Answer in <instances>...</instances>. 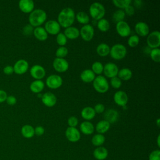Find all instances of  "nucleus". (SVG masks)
Returning a JSON list of instances; mask_svg holds the SVG:
<instances>
[{"label":"nucleus","mask_w":160,"mask_h":160,"mask_svg":"<svg viewBox=\"0 0 160 160\" xmlns=\"http://www.w3.org/2000/svg\"><path fill=\"white\" fill-rule=\"evenodd\" d=\"M30 74L36 80H41L46 75V70L39 64L33 65L30 69Z\"/></svg>","instance_id":"14"},{"label":"nucleus","mask_w":160,"mask_h":160,"mask_svg":"<svg viewBox=\"0 0 160 160\" xmlns=\"http://www.w3.org/2000/svg\"><path fill=\"white\" fill-rule=\"evenodd\" d=\"M103 117L104 119V120L108 121L109 124L114 123L117 121L119 117V113L118 111L114 109H108L104 111Z\"/></svg>","instance_id":"20"},{"label":"nucleus","mask_w":160,"mask_h":160,"mask_svg":"<svg viewBox=\"0 0 160 160\" xmlns=\"http://www.w3.org/2000/svg\"><path fill=\"white\" fill-rule=\"evenodd\" d=\"M81 115L84 119L89 121L95 117L96 112L93 108L90 106H86L81 110Z\"/></svg>","instance_id":"26"},{"label":"nucleus","mask_w":160,"mask_h":160,"mask_svg":"<svg viewBox=\"0 0 160 160\" xmlns=\"http://www.w3.org/2000/svg\"><path fill=\"white\" fill-rule=\"evenodd\" d=\"M132 76V72L131 70L128 68H124L119 70L117 76L123 81H128L131 78Z\"/></svg>","instance_id":"30"},{"label":"nucleus","mask_w":160,"mask_h":160,"mask_svg":"<svg viewBox=\"0 0 160 160\" xmlns=\"http://www.w3.org/2000/svg\"><path fill=\"white\" fill-rule=\"evenodd\" d=\"M97 26L99 30H100L102 32H106L110 28V24L108 20L104 18H102L98 21L97 22Z\"/></svg>","instance_id":"35"},{"label":"nucleus","mask_w":160,"mask_h":160,"mask_svg":"<svg viewBox=\"0 0 160 160\" xmlns=\"http://www.w3.org/2000/svg\"><path fill=\"white\" fill-rule=\"evenodd\" d=\"M67 38L62 32H59L56 35V42L60 46H64L67 43Z\"/></svg>","instance_id":"41"},{"label":"nucleus","mask_w":160,"mask_h":160,"mask_svg":"<svg viewBox=\"0 0 160 160\" xmlns=\"http://www.w3.org/2000/svg\"><path fill=\"white\" fill-rule=\"evenodd\" d=\"M105 142V137L103 134H96L94 135L91 139L92 144L97 147H99Z\"/></svg>","instance_id":"33"},{"label":"nucleus","mask_w":160,"mask_h":160,"mask_svg":"<svg viewBox=\"0 0 160 160\" xmlns=\"http://www.w3.org/2000/svg\"><path fill=\"white\" fill-rule=\"evenodd\" d=\"M109 128H110V124L105 120H101L99 121L96 124L95 127L96 131L99 134H101L106 132L109 129Z\"/></svg>","instance_id":"29"},{"label":"nucleus","mask_w":160,"mask_h":160,"mask_svg":"<svg viewBox=\"0 0 160 160\" xmlns=\"http://www.w3.org/2000/svg\"><path fill=\"white\" fill-rule=\"evenodd\" d=\"M18 6L22 12L31 13L34 10V2L32 0H20Z\"/></svg>","instance_id":"18"},{"label":"nucleus","mask_w":160,"mask_h":160,"mask_svg":"<svg viewBox=\"0 0 160 160\" xmlns=\"http://www.w3.org/2000/svg\"><path fill=\"white\" fill-rule=\"evenodd\" d=\"M68 124L69 127L76 128V126L78 124V119L75 116H71L68 119Z\"/></svg>","instance_id":"45"},{"label":"nucleus","mask_w":160,"mask_h":160,"mask_svg":"<svg viewBox=\"0 0 160 160\" xmlns=\"http://www.w3.org/2000/svg\"><path fill=\"white\" fill-rule=\"evenodd\" d=\"M94 89L99 93H104L109 89V85L106 78L102 75L96 76L92 81Z\"/></svg>","instance_id":"4"},{"label":"nucleus","mask_w":160,"mask_h":160,"mask_svg":"<svg viewBox=\"0 0 160 160\" xmlns=\"http://www.w3.org/2000/svg\"><path fill=\"white\" fill-rule=\"evenodd\" d=\"M93 109H94L96 113H99H99H102V112H104L105 106L102 103H98V104H97L94 106Z\"/></svg>","instance_id":"47"},{"label":"nucleus","mask_w":160,"mask_h":160,"mask_svg":"<svg viewBox=\"0 0 160 160\" xmlns=\"http://www.w3.org/2000/svg\"><path fill=\"white\" fill-rule=\"evenodd\" d=\"M149 160H160V151L159 149L152 151L149 156Z\"/></svg>","instance_id":"43"},{"label":"nucleus","mask_w":160,"mask_h":160,"mask_svg":"<svg viewBox=\"0 0 160 160\" xmlns=\"http://www.w3.org/2000/svg\"><path fill=\"white\" fill-rule=\"evenodd\" d=\"M21 132L24 138L29 139L34 136V128L31 125L26 124L21 128Z\"/></svg>","instance_id":"28"},{"label":"nucleus","mask_w":160,"mask_h":160,"mask_svg":"<svg viewBox=\"0 0 160 160\" xmlns=\"http://www.w3.org/2000/svg\"><path fill=\"white\" fill-rule=\"evenodd\" d=\"M6 102H7L8 104H9L10 106H14L17 102V99L15 96H14L12 95L8 96V97L6 98Z\"/></svg>","instance_id":"48"},{"label":"nucleus","mask_w":160,"mask_h":160,"mask_svg":"<svg viewBox=\"0 0 160 160\" xmlns=\"http://www.w3.org/2000/svg\"><path fill=\"white\" fill-rule=\"evenodd\" d=\"M30 90L34 93H39L44 88V82L41 80H35L29 86Z\"/></svg>","instance_id":"27"},{"label":"nucleus","mask_w":160,"mask_h":160,"mask_svg":"<svg viewBox=\"0 0 160 160\" xmlns=\"http://www.w3.org/2000/svg\"><path fill=\"white\" fill-rule=\"evenodd\" d=\"M124 11L126 15H128L129 16H132L135 13V8L133 6L130 4L124 9Z\"/></svg>","instance_id":"46"},{"label":"nucleus","mask_w":160,"mask_h":160,"mask_svg":"<svg viewBox=\"0 0 160 160\" xmlns=\"http://www.w3.org/2000/svg\"><path fill=\"white\" fill-rule=\"evenodd\" d=\"M159 121H160V119H159V118H158L157 120H156V124H157V126H158V127L160 126H159Z\"/></svg>","instance_id":"54"},{"label":"nucleus","mask_w":160,"mask_h":160,"mask_svg":"<svg viewBox=\"0 0 160 160\" xmlns=\"http://www.w3.org/2000/svg\"><path fill=\"white\" fill-rule=\"evenodd\" d=\"M74 11L71 8H63L58 16V22L60 26L67 28L71 26L75 20Z\"/></svg>","instance_id":"1"},{"label":"nucleus","mask_w":160,"mask_h":160,"mask_svg":"<svg viewBox=\"0 0 160 160\" xmlns=\"http://www.w3.org/2000/svg\"><path fill=\"white\" fill-rule=\"evenodd\" d=\"M44 128L41 126H38L34 128V134L40 136L44 133Z\"/></svg>","instance_id":"49"},{"label":"nucleus","mask_w":160,"mask_h":160,"mask_svg":"<svg viewBox=\"0 0 160 160\" xmlns=\"http://www.w3.org/2000/svg\"><path fill=\"white\" fill-rule=\"evenodd\" d=\"M134 29L136 34L142 37L146 36L149 33V28L148 25L144 22H142V21L138 22L135 24Z\"/></svg>","instance_id":"19"},{"label":"nucleus","mask_w":160,"mask_h":160,"mask_svg":"<svg viewBox=\"0 0 160 160\" xmlns=\"http://www.w3.org/2000/svg\"><path fill=\"white\" fill-rule=\"evenodd\" d=\"M80 131L84 134L90 135L94 132V126L92 122L89 121H85L80 124Z\"/></svg>","instance_id":"22"},{"label":"nucleus","mask_w":160,"mask_h":160,"mask_svg":"<svg viewBox=\"0 0 160 160\" xmlns=\"http://www.w3.org/2000/svg\"><path fill=\"white\" fill-rule=\"evenodd\" d=\"M47 18V14L42 9H34L29 15V22L32 27H39L42 24Z\"/></svg>","instance_id":"2"},{"label":"nucleus","mask_w":160,"mask_h":160,"mask_svg":"<svg viewBox=\"0 0 160 160\" xmlns=\"http://www.w3.org/2000/svg\"><path fill=\"white\" fill-rule=\"evenodd\" d=\"M42 102L47 107H53L57 102V98L54 94L51 92H46L42 94Z\"/></svg>","instance_id":"17"},{"label":"nucleus","mask_w":160,"mask_h":160,"mask_svg":"<svg viewBox=\"0 0 160 160\" xmlns=\"http://www.w3.org/2000/svg\"><path fill=\"white\" fill-rule=\"evenodd\" d=\"M44 29L48 34L49 33L52 35H57L59 32H60L61 26L57 21L51 19L46 21L45 23Z\"/></svg>","instance_id":"11"},{"label":"nucleus","mask_w":160,"mask_h":160,"mask_svg":"<svg viewBox=\"0 0 160 160\" xmlns=\"http://www.w3.org/2000/svg\"><path fill=\"white\" fill-rule=\"evenodd\" d=\"M146 40L149 48H159L160 46V32L158 31H154L149 33Z\"/></svg>","instance_id":"6"},{"label":"nucleus","mask_w":160,"mask_h":160,"mask_svg":"<svg viewBox=\"0 0 160 160\" xmlns=\"http://www.w3.org/2000/svg\"><path fill=\"white\" fill-rule=\"evenodd\" d=\"M32 34L37 39L41 41H46L48 37V34L45 30L44 28L41 26L35 28L34 29Z\"/></svg>","instance_id":"21"},{"label":"nucleus","mask_w":160,"mask_h":160,"mask_svg":"<svg viewBox=\"0 0 160 160\" xmlns=\"http://www.w3.org/2000/svg\"><path fill=\"white\" fill-rule=\"evenodd\" d=\"M54 69L59 72H66L69 68V63L64 58H56L52 62Z\"/></svg>","instance_id":"9"},{"label":"nucleus","mask_w":160,"mask_h":160,"mask_svg":"<svg viewBox=\"0 0 160 160\" xmlns=\"http://www.w3.org/2000/svg\"><path fill=\"white\" fill-rule=\"evenodd\" d=\"M93 156L98 160H104L108 156V149L102 146L98 147L94 150Z\"/></svg>","instance_id":"23"},{"label":"nucleus","mask_w":160,"mask_h":160,"mask_svg":"<svg viewBox=\"0 0 160 160\" xmlns=\"http://www.w3.org/2000/svg\"><path fill=\"white\" fill-rule=\"evenodd\" d=\"M125 17H126V14L124 10L119 9L116 11L115 12H114L112 16V19L113 22L118 23L119 22L124 21Z\"/></svg>","instance_id":"34"},{"label":"nucleus","mask_w":160,"mask_h":160,"mask_svg":"<svg viewBox=\"0 0 160 160\" xmlns=\"http://www.w3.org/2000/svg\"><path fill=\"white\" fill-rule=\"evenodd\" d=\"M34 27H32L31 24H28L24 26L22 29V33L26 36H29L33 33Z\"/></svg>","instance_id":"44"},{"label":"nucleus","mask_w":160,"mask_h":160,"mask_svg":"<svg viewBox=\"0 0 160 160\" xmlns=\"http://www.w3.org/2000/svg\"><path fill=\"white\" fill-rule=\"evenodd\" d=\"M118 71L119 69L117 65L114 62H109L106 63L104 66L102 72H104L105 76L109 78H112L117 76Z\"/></svg>","instance_id":"10"},{"label":"nucleus","mask_w":160,"mask_h":160,"mask_svg":"<svg viewBox=\"0 0 160 160\" xmlns=\"http://www.w3.org/2000/svg\"><path fill=\"white\" fill-rule=\"evenodd\" d=\"M114 102L119 106L124 107L128 101V96L127 94L123 91H116L113 96Z\"/></svg>","instance_id":"16"},{"label":"nucleus","mask_w":160,"mask_h":160,"mask_svg":"<svg viewBox=\"0 0 160 160\" xmlns=\"http://www.w3.org/2000/svg\"><path fill=\"white\" fill-rule=\"evenodd\" d=\"M103 68H104V66L101 62L95 61L92 64L91 70L94 74L100 75L103 71Z\"/></svg>","instance_id":"36"},{"label":"nucleus","mask_w":160,"mask_h":160,"mask_svg":"<svg viewBox=\"0 0 160 160\" xmlns=\"http://www.w3.org/2000/svg\"><path fill=\"white\" fill-rule=\"evenodd\" d=\"M89 14L94 20L102 19L106 13V9L103 4L98 2L92 3L89 9Z\"/></svg>","instance_id":"3"},{"label":"nucleus","mask_w":160,"mask_h":160,"mask_svg":"<svg viewBox=\"0 0 160 160\" xmlns=\"http://www.w3.org/2000/svg\"><path fill=\"white\" fill-rule=\"evenodd\" d=\"M96 78L95 74L92 72L91 69H86L85 70H83L81 74H80V78L84 82H92Z\"/></svg>","instance_id":"24"},{"label":"nucleus","mask_w":160,"mask_h":160,"mask_svg":"<svg viewBox=\"0 0 160 160\" xmlns=\"http://www.w3.org/2000/svg\"><path fill=\"white\" fill-rule=\"evenodd\" d=\"M75 18L76 19V20L81 24H88V22H89V15L84 12V11H79L78 12L76 16H75Z\"/></svg>","instance_id":"32"},{"label":"nucleus","mask_w":160,"mask_h":160,"mask_svg":"<svg viewBox=\"0 0 160 160\" xmlns=\"http://www.w3.org/2000/svg\"><path fill=\"white\" fill-rule=\"evenodd\" d=\"M113 4L119 8L120 9H125L128 6L130 5L131 3V1L130 0H113Z\"/></svg>","instance_id":"37"},{"label":"nucleus","mask_w":160,"mask_h":160,"mask_svg":"<svg viewBox=\"0 0 160 160\" xmlns=\"http://www.w3.org/2000/svg\"><path fill=\"white\" fill-rule=\"evenodd\" d=\"M133 3L136 7L139 8L140 6H142V1H133Z\"/></svg>","instance_id":"52"},{"label":"nucleus","mask_w":160,"mask_h":160,"mask_svg":"<svg viewBox=\"0 0 160 160\" xmlns=\"http://www.w3.org/2000/svg\"><path fill=\"white\" fill-rule=\"evenodd\" d=\"M65 136L68 141L72 142H78L81 138L79 131L76 128L68 127L65 131Z\"/></svg>","instance_id":"15"},{"label":"nucleus","mask_w":160,"mask_h":160,"mask_svg":"<svg viewBox=\"0 0 160 160\" xmlns=\"http://www.w3.org/2000/svg\"><path fill=\"white\" fill-rule=\"evenodd\" d=\"M68 49L65 46H59L56 51V58H64L68 55Z\"/></svg>","instance_id":"39"},{"label":"nucleus","mask_w":160,"mask_h":160,"mask_svg":"<svg viewBox=\"0 0 160 160\" xmlns=\"http://www.w3.org/2000/svg\"><path fill=\"white\" fill-rule=\"evenodd\" d=\"M79 34L83 40L85 41H90L94 35V28L91 24H85L81 28Z\"/></svg>","instance_id":"7"},{"label":"nucleus","mask_w":160,"mask_h":160,"mask_svg":"<svg viewBox=\"0 0 160 160\" xmlns=\"http://www.w3.org/2000/svg\"><path fill=\"white\" fill-rule=\"evenodd\" d=\"M157 144L158 147H160V135L159 134L157 138Z\"/></svg>","instance_id":"53"},{"label":"nucleus","mask_w":160,"mask_h":160,"mask_svg":"<svg viewBox=\"0 0 160 160\" xmlns=\"http://www.w3.org/2000/svg\"><path fill=\"white\" fill-rule=\"evenodd\" d=\"M12 67L14 72L17 74L21 75L27 72L29 68V64L26 60L21 59L18 60Z\"/></svg>","instance_id":"12"},{"label":"nucleus","mask_w":160,"mask_h":160,"mask_svg":"<svg viewBox=\"0 0 160 160\" xmlns=\"http://www.w3.org/2000/svg\"><path fill=\"white\" fill-rule=\"evenodd\" d=\"M109 54L111 57L114 59H122L127 54L126 48L122 44H116L110 48Z\"/></svg>","instance_id":"5"},{"label":"nucleus","mask_w":160,"mask_h":160,"mask_svg":"<svg viewBox=\"0 0 160 160\" xmlns=\"http://www.w3.org/2000/svg\"><path fill=\"white\" fill-rule=\"evenodd\" d=\"M139 43V38L138 35H132L129 37L128 40V44L132 48L136 47Z\"/></svg>","instance_id":"40"},{"label":"nucleus","mask_w":160,"mask_h":160,"mask_svg":"<svg viewBox=\"0 0 160 160\" xmlns=\"http://www.w3.org/2000/svg\"><path fill=\"white\" fill-rule=\"evenodd\" d=\"M96 52L100 56L104 57L108 56L110 52V47L106 43H101L96 48Z\"/></svg>","instance_id":"31"},{"label":"nucleus","mask_w":160,"mask_h":160,"mask_svg":"<svg viewBox=\"0 0 160 160\" xmlns=\"http://www.w3.org/2000/svg\"><path fill=\"white\" fill-rule=\"evenodd\" d=\"M62 84V78L57 74H51L46 79V86L51 89H58Z\"/></svg>","instance_id":"8"},{"label":"nucleus","mask_w":160,"mask_h":160,"mask_svg":"<svg viewBox=\"0 0 160 160\" xmlns=\"http://www.w3.org/2000/svg\"><path fill=\"white\" fill-rule=\"evenodd\" d=\"M3 72L5 74H6V75H11V74H12L14 72L13 67L12 66H10V65L6 66L3 68Z\"/></svg>","instance_id":"50"},{"label":"nucleus","mask_w":160,"mask_h":160,"mask_svg":"<svg viewBox=\"0 0 160 160\" xmlns=\"http://www.w3.org/2000/svg\"><path fill=\"white\" fill-rule=\"evenodd\" d=\"M150 57L154 62H159L160 61V49L159 48H154L151 49L149 52Z\"/></svg>","instance_id":"38"},{"label":"nucleus","mask_w":160,"mask_h":160,"mask_svg":"<svg viewBox=\"0 0 160 160\" xmlns=\"http://www.w3.org/2000/svg\"><path fill=\"white\" fill-rule=\"evenodd\" d=\"M64 35L67 38V39H74L78 38L80 35L79 34V30L77 28L74 26H70L65 29L64 32Z\"/></svg>","instance_id":"25"},{"label":"nucleus","mask_w":160,"mask_h":160,"mask_svg":"<svg viewBox=\"0 0 160 160\" xmlns=\"http://www.w3.org/2000/svg\"><path fill=\"white\" fill-rule=\"evenodd\" d=\"M7 97L8 94L6 92L2 89H0V103L5 102Z\"/></svg>","instance_id":"51"},{"label":"nucleus","mask_w":160,"mask_h":160,"mask_svg":"<svg viewBox=\"0 0 160 160\" xmlns=\"http://www.w3.org/2000/svg\"><path fill=\"white\" fill-rule=\"evenodd\" d=\"M110 84L112 88L115 89H118L121 86L122 82H121V80L118 76H116L111 78Z\"/></svg>","instance_id":"42"},{"label":"nucleus","mask_w":160,"mask_h":160,"mask_svg":"<svg viewBox=\"0 0 160 160\" xmlns=\"http://www.w3.org/2000/svg\"><path fill=\"white\" fill-rule=\"evenodd\" d=\"M116 29L118 34L121 37L129 36L131 31L129 25L124 21L116 23Z\"/></svg>","instance_id":"13"}]
</instances>
